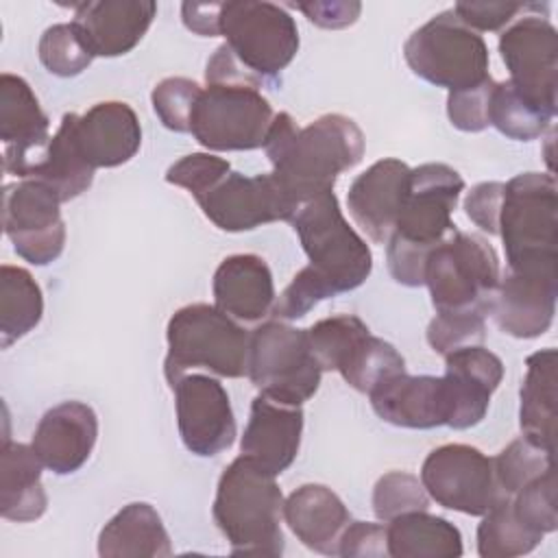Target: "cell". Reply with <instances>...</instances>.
Returning a JSON list of instances; mask_svg holds the SVG:
<instances>
[{"instance_id":"cell-16","label":"cell","mask_w":558,"mask_h":558,"mask_svg":"<svg viewBox=\"0 0 558 558\" xmlns=\"http://www.w3.org/2000/svg\"><path fill=\"white\" fill-rule=\"evenodd\" d=\"M198 207L222 231H251L275 220H288L296 214L294 203L283 194L275 177L255 174L244 177L229 172L211 192H207Z\"/></svg>"},{"instance_id":"cell-10","label":"cell","mask_w":558,"mask_h":558,"mask_svg":"<svg viewBox=\"0 0 558 558\" xmlns=\"http://www.w3.org/2000/svg\"><path fill=\"white\" fill-rule=\"evenodd\" d=\"M220 35L238 61L262 81L275 78L299 52L294 17L272 2H222Z\"/></svg>"},{"instance_id":"cell-8","label":"cell","mask_w":558,"mask_h":558,"mask_svg":"<svg viewBox=\"0 0 558 558\" xmlns=\"http://www.w3.org/2000/svg\"><path fill=\"white\" fill-rule=\"evenodd\" d=\"M246 375L259 395L286 405H303L316 395L323 368L310 347L307 329L266 320L251 333Z\"/></svg>"},{"instance_id":"cell-23","label":"cell","mask_w":558,"mask_h":558,"mask_svg":"<svg viewBox=\"0 0 558 558\" xmlns=\"http://www.w3.org/2000/svg\"><path fill=\"white\" fill-rule=\"evenodd\" d=\"M70 116L76 146L94 170L122 166L142 146L137 113L122 100L96 102L83 116Z\"/></svg>"},{"instance_id":"cell-26","label":"cell","mask_w":558,"mask_h":558,"mask_svg":"<svg viewBox=\"0 0 558 558\" xmlns=\"http://www.w3.org/2000/svg\"><path fill=\"white\" fill-rule=\"evenodd\" d=\"M216 307L231 318L255 323L272 312L275 281L268 264L253 253L225 257L214 272Z\"/></svg>"},{"instance_id":"cell-19","label":"cell","mask_w":558,"mask_h":558,"mask_svg":"<svg viewBox=\"0 0 558 558\" xmlns=\"http://www.w3.org/2000/svg\"><path fill=\"white\" fill-rule=\"evenodd\" d=\"M410 172L401 159H379L357 174L347 192L349 214L375 244H386L395 231L408 198Z\"/></svg>"},{"instance_id":"cell-45","label":"cell","mask_w":558,"mask_h":558,"mask_svg":"<svg viewBox=\"0 0 558 558\" xmlns=\"http://www.w3.org/2000/svg\"><path fill=\"white\" fill-rule=\"evenodd\" d=\"M495 81L488 76L486 81L449 92L447 96V116L451 124L466 133H477L488 126V105L493 94Z\"/></svg>"},{"instance_id":"cell-2","label":"cell","mask_w":558,"mask_h":558,"mask_svg":"<svg viewBox=\"0 0 558 558\" xmlns=\"http://www.w3.org/2000/svg\"><path fill=\"white\" fill-rule=\"evenodd\" d=\"M462 190L464 179L447 163H423L410 172L408 198L386 242L388 270L397 283H425L427 255L453 231L451 214Z\"/></svg>"},{"instance_id":"cell-46","label":"cell","mask_w":558,"mask_h":558,"mask_svg":"<svg viewBox=\"0 0 558 558\" xmlns=\"http://www.w3.org/2000/svg\"><path fill=\"white\" fill-rule=\"evenodd\" d=\"M504 190H506V183L501 181H484V183H477L464 198V211L469 220L482 231H486L488 235L499 233Z\"/></svg>"},{"instance_id":"cell-5","label":"cell","mask_w":558,"mask_h":558,"mask_svg":"<svg viewBox=\"0 0 558 558\" xmlns=\"http://www.w3.org/2000/svg\"><path fill=\"white\" fill-rule=\"evenodd\" d=\"M168 384L192 368H207L220 377H242L248 368L251 336L229 314L207 303L177 310L166 327Z\"/></svg>"},{"instance_id":"cell-27","label":"cell","mask_w":558,"mask_h":558,"mask_svg":"<svg viewBox=\"0 0 558 558\" xmlns=\"http://www.w3.org/2000/svg\"><path fill=\"white\" fill-rule=\"evenodd\" d=\"M283 519L307 549L338 556V543L351 514L331 488L323 484H303L283 501Z\"/></svg>"},{"instance_id":"cell-35","label":"cell","mask_w":558,"mask_h":558,"mask_svg":"<svg viewBox=\"0 0 558 558\" xmlns=\"http://www.w3.org/2000/svg\"><path fill=\"white\" fill-rule=\"evenodd\" d=\"M554 118L532 102H527L510 81L495 83L488 105V124H493L501 135L519 142H530L541 137Z\"/></svg>"},{"instance_id":"cell-29","label":"cell","mask_w":558,"mask_h":558,"mask_svg":"<svg viewBox=\"0 0 558 558\" xmlns=\"http://www.w3.org/2000/svg\"><path fill=\"white\" fill-rule=\"evenodd\" d=\"M41 466L31 445L4 438L0 451V514L4 519L28 523L46 512Z\"/></svg>"},{"instance_id":"cell-7","label":"cell","mask_w":558,"mask_h":558,"mask_svg":"<svg viewBox=\"0 0 558 558\" xmlns=\"http://www.w3.org/2000/svg\"><path fill=\"white\" fill-rule=\"evenodd\" d=\"M499 279L495 248L482 235L458 229L436 244L425 262V283L436 312L480 310L488 314Z\"/></svg>"},{"instance_id":"cell-49","label":"cell","mask_w":558,"mask_h":558,"mask_svg":"<svg viewBox=\"0 0 558 558\" xmlns=\"http://www.w3.org/2000/svg\"><path fill=\"white\" fill-rule=\"evenodd\" d=\"M205 81L207 85H253V87H262V78L255 76L253 72H248L238 57L231 52V48L227 44L218 46L214 50V54L207 61V70H205Z\"/></svg>"},{"instance_id":"cell-13","label":"cell","mask_w":558,"mask_h":558,"mask_svg":"<svg viewBox=\"0 0 558 558\" xmlns=\"http://www.w3.org/2000/svg\"><path fill=\"white\" fill-rule=\"evenodd\" d=\"M499 54L512 87L534 107L558 111V31L543 15H525L499 35Z\"/></svg>"},{"instance_id":"cell-33","label":"cell","mask_w":558,"mask_h":558,"mask_svg":"<svg viewBox=\"0 0 558 558\" xmlns=\"http://www.w3.org/2000/svg\"><path fill=\"white\" fill-rule=\"evenodd\" d=\"M31 179L46 183L61 203L81 196L92 185L94 168L85 161L76 146L70 113L61 118V124L48 144V153Z\"/></svg>"},{"instance_id":"cell-50","label":"cell","mask_w":558,"mask_h":558,"mask_svg":"<svg viewBox=\"0 0 558 558\" xmlns=\"http://www.w3.org/2000/svg\"><path fill=\"white\" fill-rule=\"evenodd\" d=\"M299 11L307 15V20L320 28H344L351 26L362 11V4L351 2H299Z\"/></svg>"},{"instance_id":"cell-12","label":"cell","mask_w":558,"mask_h":558,"mask_svg":"<svg viewBox=\"0 0 558 558\" xmlns=\"http://www.w3.org/2000/svg\"><path fill=\"white\" fill-rule=\"evenodd\" d=\"M421 484L438 506L471 517H484L508 499L497 482L493 458L462 442L432 449L421 466Z\"/></svg>"},{"instance_id":"cell-3","label":"cell","mask_w":558,"mask_h":558,"mask_svg":"<svg viewBox=\"0 0 558 558\" xmlns=\"http://www.w3.org/2000/svg\"><path fill=\"white\" fill-rule=\"evenodd\" d=\"M214 521L231 554L281 556L283 495L275 475L246 456H238L220 475L214 499Z\"/></svg>"},{"instance_id":"cell-18","label":"cell","mask_w":558,"mask_h":558,"mask_svg":"<svg viewBox=\"0 0 558 558\" xmlns=\"http://www.w3.org/2000/svg\"><path fill=\"white\" fill-rule=\"evenodd\" d=\"M445 401L447 423L453 429H469L482 423L490 397L504 379L501 360L482 344L462 347L445 355Z\"/></svg>"},{"instance_id":"cell-24","label":"cell","mask_w":558,"mask_h":558,"mask_svg":"<svg viewBox=\"0 0 558 558\" xmlns=\"http://www.w3.org/2000/svg\"><path fill=\"white\" fill-rule=\"evenodd\" d=\"M303 434L301 405H286L257 395L244 427L240 451L270 475H281L296 458Z\"/></svg>"},{"instance_id":"cell-34","label":"cell","mask_w":558,"mask_h":558,"mask_svg":"<svg viewBox=\"0 0 558 558\" xmlns=\"http://www.w3.org/2000/svg\"><path fill=\"white\" fill-rule=\"evenodd\" d=\"M543 541L512 510L510 497L488 510L477 525V554L482 558H514L530 554Z\"/></svg>"},{"instance_id":"cell-44","label":"cell","mask_w":558,"mask_h":558,"mask_svg":"<svg viewBox=\"0 0 558 558\" xmlns=\"http://www.w3.org/2000/svg\"><path fill=\"white\" fill-rule=\"evenodd\" d=\"M231 166L227 159L209 153H192L174 161L166 170V181L187 190L198 203L207 192H211L227 174Z\"/></svg>"},{"instance_id":"cell-40","label":"cell","mask_w":558,"mask_h":558,"mask_svg":"<svg viewBox=\"0 0 558 558\" xmlns=\"http://www.w3.org/2000/svg\"><path fill=\"white\" fill-rule=\"evenodd\" d=\"M512 510L521 523H525L532 532L545 536L556 532L558 527V510H556V469H547L538 477L530 480L521 486L512 499Z\"/></svg>"},{"instance_id":"cell-48","label":"cell","mask_w":558,"mask_h":558,"mask_svg":"<svg viewBox=\"0 0 558 558\" xmlns=\"http://www.w3.org/2000/svg\"><path fill=\"white\" fill-rule=\"evenodd\" d=\"M527 4L521 2H456L453 13L471 31H499Z\"/></svg>"},{"instance_id":"cell-39","label":"cell","mask_w":558,"mask_h":558,"mask_svg":"<svg viewBox=\"0 0 558 558\" xmlns=\"http://www.w3.org/2000/svg\"><path fill=\"white\" fill-rule=\"evenodd\" d=\"M495 475L508 497H512L530 480L554 466V453L536 447L527 438H514L493 458Z\"/></svg>"},{"instance_id":"cell-11","label":"cell","mask_w":558,"mask_h":558,"mask_svg":"<svg viewBox=\"0 0 558 558\" xmlns=\"http://www.w3.org/2000/svg\"><path fill=\"white\" fill-rule=\"evenodd\" d=\"M275 111L253 85H207L192 111L190 133L207 150L262 148Z\"/></svg>"},{"instance_id":"cell-37","label":"cell","mask_w":558,"mask_h":558,"mask_svg":"<svg viewBox=\"0 0 558 558\" xmlns=\"http://www.w3.org/2000/svg\"><path fill=\"white\" fill-rule=\"evenodd\" d=\"M366 333H371V329L355 314L329 316L307 329L310 347L323 371H340L349 353Z\"/></svg>"},{"instance_id":"cell-43","label":"cell","mask_w":558,"mask_h":558,"mask_svg":"<svg viewBox=\"0 0 558 558\" xmlns=\"http://www.w3.org/2000/svg\"><path fill=\"white\" fill-rule=\"evenodd\" d=\"M203 87L185 76H168L159 81L150 94L153 109L161 124L177 133H190L194 105Z\"/></svg>"},{"instance_id":"cell-32","label":"cell","mask_w":558,"mask_h":558,"mask_svg":"<svg viewBox=\"0 0 558 558\" xmlns=\"http://www.w3.org/2000/svg\"><path fill=\"white\" fill-rule=\"evenodd\" d=\"M44 314V294L26 268L0 266V347L9 349L15 340L35 329Z\"/></svg>"},{"instance_id":"cell-25","label":"cell","mask_w":558,"mask_h":558,"mask_svg":"<svg viewBox=\"0 0 558 558\" xmlns=\"http://www.w3.org/2000/svg\"><path fill=\"white\" fill-rule=\"evenodd\" d=\"M375 414L397 427L432 429L447 423L442 379L434 375L397 373L368 392Z\"/></svg>"},{"instance_id":"cell-51","label":"cell","mask_w":558,"mask_h":558,"mask_svg":"<svg viewBox=\"0 0 558 558\" xmlns=\"http://www.w3.org/2000/svg\"><path fill=\"white\" fill-rule=\"evenodd\" d=\"M220 7L222 2L211 4H196V2H183L181 4V17L185 28L201 37H216L220 35Z\"/></svg>"},{"instance_id":"cell-41","label":"cell","mask_w":558,"mask_h":558,"mask_svg":"<svg viewBox=\"0 0 558 558\" xmlns=\"http://www.w3.org/2000/svg\"><path fill=\"white\" fill-rule=\"evenodd\" d=\"M429 495L423 488L421 480L405 471L384 473L373 488V512L379 521L388 523L399 514L427 510Z\"/></svg>"},{"instance_id":"cell-38","label":"cell","mask_w":558,"mask_h":558,"mask_svg":"<svg viewBox=\"0 0 558 558\" xmlns=\"http://www.w3.org/2000/svg\"><path fill=\"white\" fill-rule=\"evenodd\" d=\"M37 52L44 68L57 76H76L94 61V54L72 22L48 26L39 37Z\"/></svg>"},{"instance_id":"cell-15","label":"cell","mask_w":558,"mask_h":558,"mask_svg":"<svg viewBox=\"0 0 558 558\" xmlns=\"http://www.w3.org/2000/svg\"><path fill=\"white\" fill-rule=\"evenodd\" d=\"M177 425L187 451L211 458L235 440V416L225 386L209 375L192 373L170 384Z\"/></svg>"},{"instance_id":"cell-22","label":"cell","mask_w":558,"mask_h":558,"mask_svg":"<svg viewBox=\"0 0 558 558\" xmlns=\"http://www.w3.org/2000/svg\"><path fill=\"white\" fill-rule=\"evenodd\" d=\"M155 15L153 0H87L74 7L72 24L94 57H120L142 41Z\"/></svg>"},{"instance_id":"cell-21","label":"cell","mask_w":558,"mask_h":558,"mask_svg":"<svg viewBox=\"0 0 558 558\" xmlns=\"http://www.w3.org/2000/svg\"><path fill=\"white\" fill-rule=\"evenodd\" d=\"M558 275H530L508 272L490 299L488 314L497 327L512 338L543 336L556 314Z\"/></svg>"},{"instance_id":"cell-42","label":"cell","mask_w":558,"mask_h":558,"mask_svg":"<svg viewBox=\"0 0 558 558\" xmlns=\"http://www.w3.org/2000/svg\"><path fill=\"white\" fill-rule=\"evenodd\" d=\"M484 312L480 310H462V312H436L432 323L427 325V342L429 347L447 355L462 347L482 344L486 338Z\"/></svg>"},{"instance_id":"cell-47","label":"cell","mask_w":558,"mask_h":558,"mask_svg":"<svg viewBox=\"0 0 558 558\" xmlns=\"http://www.w3.org/2000/svg\"><path fill=\"white\" fill-rule=\"evenodd\" d=\"M338 556H342V558H384V556H388L386 527L379 523H368V521H349V525L344 527L340 543H338Z\"/></svg>"},{"instance_id":"cell-28","label":"cell","mask_w":558,"mask_h":558,"mask_svg":"<svg viewBox=\"0 0 558 558\" xmlns=\"http://www.w3.org/2000/svg\"><path fill=\"white\" fill-rule=\"evenodd\" d=\"M102 558H163L172 554L159 512L146 501L126 504L98 534Z\"/></svg>"},{"instance_id":"cell-17","label":"cell","mask_w":558,"mask_h":558,"mask_svg":"<svg viewBox=\"0 0 558 558\" xmlns=\"http://www.w3.org/2000/svg\"><path fill=\"white\" fill-rule=\"evenodd\" d=\"M48 116L41 111L39 100L31 85L17 76L0 74V140L4 144L2 166L9 174L31 179L50 144Z\"/></svg>"},{"instance_id":"cell-9","label":"cell","mask_w":558,"mask_h":558,"mask_svg":"<svg viewBox=\"0 0 558 558\" xmlns=\"http://www.w3.org/2000/svg\"><path fill=\"white\" fill-rule=\"evenodd\" d=\"M410 70L423 81L449 92L486 81L488 46L449 9L418 26L403 46Z\"/></svg>"},{"instance_id":"cell-14","label":"cell","mask_w":558,"mask_h":558,"mask_svg":"<svg viewBox=\"0 0 558 558\" xmlns=\"http://www.w3.org/2000/svg\"><path fill=\"white\" fill-rule=\"evenodd\" d=\"M59 196L37 179L4 185L2 225L15 253L35 264H52L65 246Z\"/></svg>"},{"instance_id":"cell-36","label":"cell","mask_w":558,"mask_h":558,"mask_svg":"<svg viewBox=\"0 0 558 558\" xmlns=\"http://www.w3.org/2000/svg\"><path fill=\"white\" fill-rule=\"evenodd\" d=\"M403 371V355L384 338L366 333L349 353L338 373L351 388L368 395L381 379Z\"/></svg>"},{"instance_id":"cell-20","label":"cell","mask_w":558,"mask_h":558,"mask_svg":"<svg viewBox=\"0 0 558 558\" xmlns=\"http://www.w3.org/2000/svg\"><path fill=\"white\" fill-rule=\"evenodd\" d=\"M98 438V416L83 401H63L37 423L31 447L54 475L78 471L92 456Z\"/></svg>"},{"instance_id":"cell-6","label":"cell","mask_w":558,"mask_h":558,"mask_svg":"<svg viewBox=\"0 0 558 558\" xmlns=\"http://www.w3.org/2000/svg\"><path fill=\"white\" fill-rule=\"evenodd\" d=\"M290 225L310 259L307 266L333 296L355 290L368 279L371 248L344 220L333 190L301 205Z\"/></svg>"},{"instance_id":"cell-1","label":"cell","mask_w":558,"mask_h":558,"mask_svg":"<svg viewBox=\"0 0 558 558\" xmlns=\"http://www.w3.org/2000/svg\"><path fill=\"white\" fill-rule=\"evenodd\" d=\"M264 150L272 163L270 174L299 209L318 194L331 192L338 174L362 161L364 133L342 113H325L299 129L290 113L279 111Z\"/></svg>"},{"instance_id":"cell-4","label":"cell","mask_w":558,"mask_h":558,"mask_svg":"<svg viewBox=\"0 0 558 558\" xmlns=\"http://www.w3.org/2000/svg\"><path fill=\"white\" fill-rule=\"evenodd\" d=\"M497 235L512 272L558 275V192L551 172H521L506 183Z\"/></svg>"},{"instance_id":"cell-31","label":"cell","mask_w":558,"mask_h":558,"mask_svg":"<svg viewBox=\"0 0 558 558\" xmlns=\"http://www.w3.org/2000/svg\"><path fill=\"white\" fill-rule=\"evenodd\" d=\"M388 556L392 558H458L462 556L460 530L427 510L395 517L386 525Z\"/></svg>"},{"instance_id":"cell-30","label":"cell","mask_w":558,"mask_h":558,"mask_svg":"<svg viewBox=\"0 0 558 558\" xmlns=\"http://www.w3.org/2000/svg\"><path fill=\"white\" fill-rule=\"evenodd\" d=\"M519 425L523 438L554 453L556 440V349H541L525 360Z\"/></svg>"}]
</instances>
